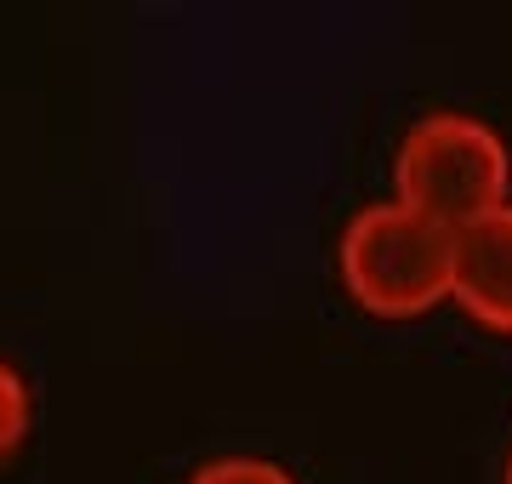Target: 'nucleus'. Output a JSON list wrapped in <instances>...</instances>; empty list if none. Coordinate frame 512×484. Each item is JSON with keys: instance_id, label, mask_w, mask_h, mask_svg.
<instances>
[{"instance_id": "nucleus-2", "label": "nucleus", "mask_w": 512, "mask_h": 484, "mask_svg": "<svg viewBox=\"0 0 512 484\" xmlns=\"http://www.w3.org/2000/svg\"><path fill=\"white\" fill-rule=\"evenodd\" d=\"M393 200L461 234L512 200L507 137L467 109H433L399 137L393 154Z\"/></svg>"}, {"instance_id": "nucleus-3", "label": "nucleus", "mask_w": 512, "mask_h": 484, "mask_svg": "<svg viewBox=\"0 0 512 484\" xmlns=\"http://www.w3.org/2000/svg\"><path fill=\"white\" fill-rule=\"evenodd\" d=\"M450 302L495 336H512V200L456 234Z\"/></svg>"}, {"instance_id": "nucleus-1", "label": "nucleus", "mask_w": 512, "mask_h": 484, "mask_svg": "<svg viewBox=\"0 0 512 484\" xmlns=\"http://www.w3.org/2000/svg\"><path fill=\"white\" fill-rule=\"evenodd\" d=\"M336 274L348 297L376 319H416L450 302L456 285V234L404 200L359 205L336 234Z\"/></svg>"}, {"instance_id": "nucleus-6", "label": "nucleus", "mask_w": 512, "mask_h": 484, "mask_svg": "<svg viewBox=\"0 0 512 484\" xmlns=\"http://www.w3.org/2000/svg\"><path fill=\"white\" fill-rule=\"evenodd\" d=\"M501 484H512V450H507V467H501Z\"/></svg>"}, {"instance_id": "nucleus-4", "label": "nucleus", "mask_w": 512, "mask_h": 484, "mask_svg": "<svg viewBox=\"0 0 512 484\" xmlns=\"http://www.w3.org/2000/svg\"><path fill=\"white\" fill-rule=\"evenodd\" d=\"M29 422H35V399H29V382L12 359H0V462L29 439Z\"/></svg>"}, {"instance_id": "nucleus-5", "label": "nucleus", "mask_w": 512, "mask_h": 484, "mask_svg": "<svg viewBox=\"0 0 512 484\" xmlns=\"http://www.w3.org/2000/svg\"><path fill=\"white\" fill-rule=\"evenodd\" d=\"M188 484H296V479L279 462H268V456H217Z\"/></svg>"}]
</instances>
